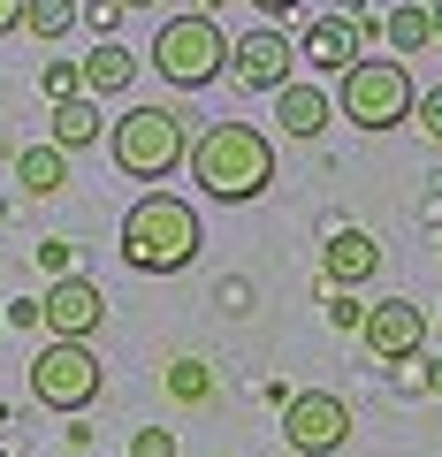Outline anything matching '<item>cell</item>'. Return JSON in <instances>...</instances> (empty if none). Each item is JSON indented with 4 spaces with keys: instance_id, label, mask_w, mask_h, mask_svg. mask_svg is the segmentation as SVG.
Listing matches in <instances>:
<instances>
[{
    "instance_id": "cell-1",
    "label": "cell",
    "mask_w": 442,
    "mask_h": 457,
    "mask_svg": "<svg viewBox=\"0 0 442 457\" xmlns=\"http://www.w3.org/2000/svg\"><path fill=\"white\" fill-rule=\"evenodd\" d=\"M183 161H191V183L206 198H221V206H245V198H260L275 183V145L252 122H206Z\"/></svg>"
},
{
    "instance_id": "cell-2",
    "label": "cell",
    "mask_w": 442,
    "mask_h": 457,
    "mask_svg": "<svg viewBox=\"0 0 442 457\" xmlns=\"http://www.w3.org/2000/svg\"><path fill=\"white\" fill-rule=\"evenodd\" d=\"M206 245V228H198V206L176 191H146L130 213H122V260L138 275H183Z\"/></svg>"
},
{
    "instance_id": "cell-3",
    "label": "cell",
    "mask_w": 442,
    "mask_h": 457,
    "mask_svg": "<svg viewBox=\"0 0 442 457\" xmlns=\"http://www.w3.org/2000/svg\"><path fill=\"white\" fill-rule=\"evenodd\" d=\"M107 153H115L122 176L138 183H161L183 168V153H191V130H183L176 107H122L115 122H107Z\"/></svg>"
},
{
    "instance_id": "cell-4",
    "label": "cell",
    "mask_w": 442,
    "mask_h": 457,
    "mask_svg": "<svg viewBox=\"0 0 442 457\" xmlns=\"http://www.w3.org/2000/svg\"><path fill=\"white\" fill-rule=\"evenodd\" d=\"M153 69H161L176 92H206L213 77H229V38H221V23L213 16H168L161 31H153Z\"/></svg>"
},
{
    "instance_id": "cell-5",
    "label": "cell",
    "mask_w": 442,
    "mask_h": 457,
    "mask_svg": "<svg viewBox=\"0 0 442 457\" xmlns=\"http://www.w3.org/2000/svg\"><path fill=\"white\" fill-rule=\"evenodd\" d=\"M412 69L404 62H351L344 84H336V107H344V122H359V130H396V122H412Z\"/></svg>"
},
{
    "instance_id": "cell-6",
    "label": "cell",
    "mask_w": 442,
    "mask_h": 457,
    "mask_svg": "<svg viewBox=\"0 0 442 457\" xmlns=\"http://www.w3.org/2000/svg\"><path fill=\"white\" fill-rule=\"evenodd\" d=\"M31 396L46 411H84L99 396V359H92V343H62L54 336L46 351L31 359Z\"/></svg>"
},
{
    "instance_id": "cell-7",
    "label": "cell",
    "mask_w": 442,
    "mask_h": 457,
    "mask_svg": "<svg viewBox=\"0 0 442 457\" xmlns=\"http://www.w3.org/2000/svg\"><path fill=\"white\" fill-rule=\"evenodd\" d=\"M282 442H290L297 457H336L351 442V404L336 389H297L290 404H282Z\"/></svg>"
},
{
    "instance_id": "cell-8",
    "label": "cell",
    "mask_w": 442,
    "mask_h": 457,
    "mask_svg": "<svg viewBox=\"0 0 442 457\" xmlns=\"http://www.w3.org/2000/svg\"><path fill=\"white\" fill-rule=\"evenodd\" d=\"M359 336H366V351H374V359L404 366V359H420V351H427V312L412 305V297H381V305H366Z\"/></svg>"
},
{
    "instance_id": "cell-9",
    "label": "cell",
    "mask_w": 442,
    "mask_h": 457,
    "mask_svg": "<svg viewBox=\"0 0 442 457\" xmlns=\"http://www.w3.org/2000/svg\"><path fill=\"white\" fill-rule=\"evenodd\" d=\"M99 320H107V297H99L92 275H62L46 297H38V328H54L62 343H92Z\"/></svg>"
},
{
    "instance_id": "cell-10",
    "label": "cell",
    "mask_w": 442,
    "mask_h": 457,
    "mask_svg": "<svg viewBox=\"0 0 442 457\" xmlns=\"http://www.w3.org/2000/svg\"><path fill=\"white\" fill-rule=\"evenodd\" d=\"M290 62H297V46L275 31V23L229 38V77L245 84V92H282V84H290Z\"/></svg>"
},
{
    "instance_id": "cell-11",
    "label": "cell",
    "mask_w": 442,
    "mask_h": 457,
    "mask_svg": "<svg viewBox=\"0 0 442 457\" xmlns=\"http://www.w3.org/2000/svg\"><path fill=\"white\" fill-rule=\"evenodd\" d=\"M374 267H381V245L366 237V228H336V237L321 245L328 290H359V282H374Z\"/></svg>"
},
{
    "instance_id": "cell-12",
    "label": "cell",
    "mask_w": 442,
    "mask_h": 457,
    "mask_svg": "<svg viewBox=\"0 0 442 457\" xmlns=\"http://www.w3.org/2000/svg\"><path fill=\"white\" fill-rule=\"evenodd\" d=\"M359 46H366V31H359V23H344V16H321L305 38H297V54H305L321 77H344V69L359 62Z\"/></svg>"
},
{
    "instance_id": "cell-13",
    "label": "cell",
    "mask_w": 442,
    "mask_h": 457,
    "mask_svg": "<svg viewBox=\"0 0 442 457\" xmlns=\"http://www.w3.org/2000/svg\"><path fill=\"white\" fill-rule=\"evenodd\" d=\"M275 122H282V130H290V137H321L328 130V92H321V84H282V92H275Z\"/></svg>"
},
{
    "instance_id": "cell-14",
    "label": "cell",
    "mask_w": 442,
    "mask_h": 457,
    "mask_svg": "<svg viewBox=\"0 0 442 457\" xmlns=\"http://www.w3.org/2000/svg\"><path fill=\"white\" fill-rule=\"evenodd\" d=\"M77 77H84V99H92V92H130L138 54H130V46H115V38H99V46L77 62Z\"/></svg>"
},
{
    "instance_id": "cell-15",
    "label": "cell",
    "mask_w": 442,
    "mask_h": 457,
    "mask_svg": "<svg viewBox=\"0 0 442 457\" xmlns=\"http://www.w3.org/2000/svg\"><path fill=\"white\" fill-rule=\"evenodd\" d=\"M46 122H54V137H46V145H62V153H84V145H92V137H107V122H99V107H92V99H54V114H46Z\"/></svg>"
},
{
    "instance_id": "cell-16",
    "label": "cell",
    "mask_w": 442,
    "mask_h": 457,
    "mask_svg": "<svg viewBox=\"0 0 442 457\" xmlns=\"http://www.w3.org/2000/svg\"><path fill=\"white\" fill-rule=\"evenodd\" d=\"M16 183H23L31 198L69 191V153H62V145H23V153H16Z\"/></svg>"
},
{
    "instance_id": "cell-17",
    "label": "cell",
    "mask_w": 442,
    "mask_h": 457,
    "mask_svg": "<svg viewBox=\"0 0 442 457\" xmlns=\"http://www.w3.org/2000/svg\"><path fill=\"white\" fill-rule=\"evenodd\" d=\"M381 31H389V46H396V54H427V46H435V23H427L420 0H412V8H396Z\"/></svg>"
},
{
    "instance_id": "cell-18",
    "label": "cell",
    "mask_w": 442,
    "mask_h": 457,
    "mask_svg": "<svg viewBox=\"0 0 442 457\" xmlns=\"http://www.w3.org/2000/svg\"><path fill=\"white\" fill-rule=\"evenodd\" d=\"M77 23V0H23V31L31 38H69Z\"/></svg>"
},
{
    "instance_id": "cell-19",
    "label": "cell",
    "mask_w": 442,
    "mask_h": 457,
    "mask_svg": "<svg viewBox=\"0 0 442 457\" xmlns=\"http://www.w3.org/2000/svg\"><path fill=\"white\" fill-rule=\"evenodd\" d=\"M168 396H176V404H206L213 396V366L206 359H176L168 366Z\"/></svg>"
},
{
    "instance_id": "cell-20",
    "label": "cell",
    "mask_w": 442,
    "mask_h": 457,
    "mask_svg": "<svg viewBox=\"0 0 442 457\" xmlns=\"http://www.w3.org/2000/svg\"><path fill=\"white\" fill-rule=\"evenodd\" d=\"M38 260H46V275H54V282L77 275V245H69V237H46V245H38Z\"/></svg>"
},
{
    "instance_id": "cell-21",
    "label": "cell",
    "mask_w": 442,
    "mask_h": 457,
    "mask_svg": "<svg viewBox=\"0 0 442 457\" xmlns=\"http://www.w3.org/2000/svg\"><path fill=\"white\" fill-rule=\"evenodd\" d=\"M412 122H420V130H427V137L442 145V84H435V92H420V99H412Z\"/></svg>"
},
{
    "instance_id": "cell-22",
    "label": "cell",
    "mask_w": 442,
    "mask_h": 457,
    "mask_svg": "<svg viewBox=\"0 0 442 457\" xmlns=\"http://www.w3.org/2000/svg\"><path fill=\"white\" fill-rule=\"evenodd\" d=\"M130 457H176V435H168V427H138V435H130Z\"/></svg>"
},
{
    "instance_id": "cell-23",
    "label": "cell",
    "mask_w": 442,
    "mask_h": 457,
    "mask_svg": "<svg viewBox=\"0 0 442 457\" xmlns=\"http://www.w3.org/2000/svg\"><path fill=\"white\" fill-rule=\"evenodd\" d=\"M46 92H54V99H77V92H84L77 62H46Z\"/></svg>"
},
{
    "instance_id": "cell-24",
    "label": "cell",
    "mask_w": 442,
    "mask_h": 457,
    "mask_svg": "<svg viewBox=\"0 0 442 457\" xmlns=\"http://www.w3.org/2000/svg\"><path fill=\"white\" fill-rule=\"evenodd\" d=\"M328 320H336V328H359V320H366V305H359L351 290H328Z\"/></svg>"
},
{
    "instance_id": "cell-25",
    "label": "cell",
    "mask_w": 442,
    "mask_h": 457,
    "mask_svg": "<svg viewBox=\"0 0 442 457\" xmlns=\"http://www.w3.org/2000/svg\"><path fill=\"white\" fill-rule=\"evenodd\" d=\"M8 328H38V297H16L8 305Z\"/></svg>"
},
{
    "instance_id": "cell-26",
    "label": "cell",
    "mask_w": 442,
    "mask_h": 457,
    "mask_svg": "<svg viewBox=\"0 0 442 457\" xmlns=\"http://www.w3.org/2000/svg\"><path fill=\"white\" fill-rule=\"evenodd\" d=\"M0 31H23V0H0Z\"/></svg>"
},
{
    "instance_id": "cell-27",
    "label": "cell",
    "mask_w": 442,
    "mask_h": 457,
    "mask_svg": "<svg viewBox=\"0 0 442 457\" xmlns=\"http://www.w3.org/2000/svg\"><path fill=\"white\" fill-rule=\"evenodd\" d=\"M252 8H267V16H290V8H305V0H252Z\"/></svg>"
},
{
    "instance_id": "cell-28",
    "label": "cell",
    "mask_w": 442,
    "mask_h": 457,
    "mask_svg": "<svg viewBox=\"0 0 442 457\" xmlns=\"http://www.w3.org/2000/svg\"><path fill=\"white\" fill-rule=\"evenodd\" d=\"M427 23H435V38H442V0H427Z\"/></svg>"
},
{
    "instance_id": "cell-29",
    "label": "cell",
    "mask_w": 442,
    "mask_h": 457,
    "mask_svg": "<svg viewBox=\"0 0 442 457\" xmlns=\"http://www.w3.org/2000/svg\"><path fill=\"white\" fill-rule=\"evenodd\" d=\"M427 389H435V396H442V359H435V374H427Z\"/></svg>"
},
{
    "instance_id": "cell-30",
    "label": "cell",
    "mask_w": 442,
    "mask_h": 457,
    "mask_svg": "<svg viewBox=\"0 0 442 457\" xmlns=\"http://www.w3.org/2000/svg\"><path fill=\"white\" fill-rule=\"evenodd\" d=\"M213 8H229V0H198V16H213Z\"/></svg>"
},
{
    "instance_id": "cell-31",
    "label": "cell",
    "mask_w": 442,
    "mask_h": 457,
    "mask_svg": "<svg viewBox=\"0 0 442 457\" xmlns=\"http://www.w3.org/2000/svg\"><path fill=\"white\" fill-rule=\"evenodd\" d=\"M115 8H153V0H115Z\"/></svg>"
},
{
    "instance_id": "cell-32",
    "label": "cell",
    "mask_w": 442,
    "mask_h": 457,
    "mask_svg": "<svg viewBox=\"0 0 442 457\" xmlns=\"http://www.w3.org/2000/svg\"><path fill=\"white\" fill-rule=\"evenodd\" d=\"M0 457H8V450H0Z\"/></svg>"
}]
</instances>
